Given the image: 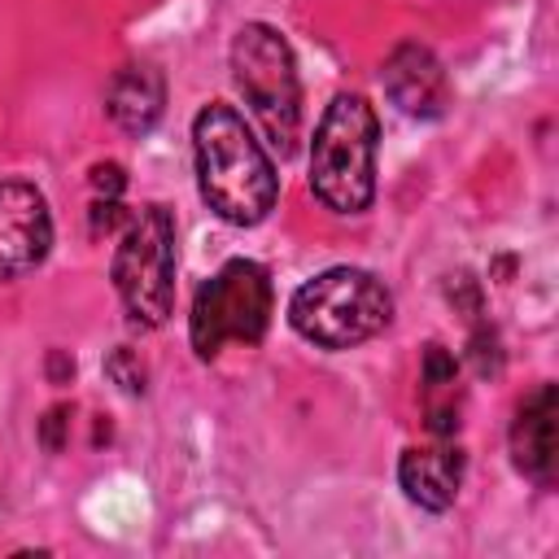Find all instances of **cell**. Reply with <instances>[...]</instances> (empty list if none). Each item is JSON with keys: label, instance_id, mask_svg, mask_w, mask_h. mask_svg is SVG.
<instances>
[{"label": "cell", "instance_id": "cell-1", "mask_svg": "<svg viewBox=\"0 0 559 559\" xmlns=\"http://www.w3.org/2000/svg\"><path fill=\"white\" fill-rule=\"evenodd\" d=\"M192 153H197V183L205 205L236 227H253L271 214L280 197V175L266 157V148L253 140L245 118L210 100L192 122Z\"/></svg>", "mask_w": 559, "mask_h": 559}, {"label": "cell", "instance_id": "cell-2", "mask_svg": "<svg viewBox=\"0 0 559 559\" xmlns=\"http://www.w3.org/2000/svg\"><path fill=\"white\" fill-rule=\"evenodd\" d=\"M376 140H380V122L376 109L354 96L341 92L319 127H314V144H310V192L336 210V214H362L376 197Z\"/></svg>", "mask_w": 559, "mask_h": 559}, {"label": "cell", "instance_id": "cell-3", "mask_svg": "<svg viewBox=\"0 0 559 559\" xmlns=\"http://www.w3.org/2000/svg\"><path fill=\"white\" fill-rule=\"evenodd\" d=\"M393 319L389 288L362 266H332L306 280L288 301V323L319 349H349L384 332Z\"/></svg>", "mask_w": 559, "mask_h": 559}, {"label": "cell", "instance_id": "cell-4", "mask_svg": "<svg viewBox=\"0 0 559 559\" xmlns=\"http://www.w3.org/2000/svg\"><path fill=\"white\" fill-rule=\"evenodd\" d=\"M231 79L249 100L271 148L288 157L297 148V127H301V83L288 39L266 22L240 26L231 39Z\"/></svg>", "mask_w": 559, "mask_h": 559}, {"label": "cell", "instance_id": "cell-5", "mask_svg": "<svg viewBox=\"0 0 559 559\" xmlns=\"http://www.w3.org/2000/svg\"><path fill=\"white\" fill-rule=\"evenodd\" d=\"M109 275L135 328L166 323L175 306V218L166 205H140L127 214Z\"/></svg>", "mask_w": 559, "mask_h": 559}, {"label": "cell", "instance_id": "cell-6", "mask_svg": "<svg viewBox=\"0 0 559 559\" xmlns=\"http://www.w3.org/2000/svg\"><path fill=\"white\" fill-rule=\"evenodd\" d=\"M271 275L253 258H231L223 262L192 297V349L197 358H218L227 341L258 345L266 323H271Z\"/></svg>", "mask_w": 559, "mask_h": 559}, {"label": "cell", "instance_id": "cell-7", "mask_svg": "<svg viewBox=\"0 0 559 559\" xmlns=\"http://www.w3.org/2000/svg\"><path fill=\"white\" fill-rule=\"evenodd\" d=\"M52 249V214L35 183L0 179V280L31 275Z\"/></svg>", "mask_w": 559, "mask_h": 559}, {"label": "cell", "instance_id": "cell-8", "mask_svg": "<svg viewBox=\"0 0 559 559\" xmlns=\"http://www.w3.org/2000/svg\"><path fill=\"white\" fill-rule=\"evenodd\" d=\"M511 459L533 485H542V489L555 485V476H559V393H555V384H537L520 402V411L511 419Z\"/></svg>", "mask_w": 559, "mask_h": 559}, {"label": "cell", "instance_id": "cell-9", "mask_svg": "<svg viewBox=\"0 0 559 559\" xmlns=\"http://www.w3.org/2000/svg\"><path fill=\"white\" fill-rule=\"evenodd\" d=\"M389 100L411 118H441L450 105V79L432 48L424 44H397L380 70Z\"/></svg>", "mask_w": 559, "mask_h": 559}, {"label": "cell", "instance_id": "cell-10", "mask_svg": "<svg viewBox=\"0 0 559 559\" xmlns=\"http://www.w3.org/2000/svg\"><path fill=\"white\" fill-rule=\"evenodd\" d=\"M397 480L411 502L424 511H445L459 498L463 485V450L459 445H411L397 459Z\"/></svg>", "mask_w": 559, "mask_h": 559}, {"label": "cell", "instance_id": "cell-11", "mask_svg": "<svg viewBox=\"0 0 559 559\" xmlns=\"http://www.w3.org/2000/svg\"><path fill=\"white\" fill-rule=\"evenodd\" d=\"M166 105V83L153 66H122L114 70L109 87H105V109L109 118L127 131V135H144L157 127Z\"/></svg>", "mask_w": 559, "mask_h": 559}, {"label": "cell", "instance_id": "cell-12", "mask_svg": "<svg viewBox=\"0 0 559 559\" xmlns=\"http://www.w3.org/2000/svg\"><path fill=\"white\" fill-rule=\"evenodd\" d=\"M424 415L437 437H454L459 428V358L445 345H424V371H419Z\"/></svg>", "mask_w": 559, "mask_h": 559}, {"label": "cell", "instance_id": "cell-13", "mask_svg": "<svg viewBox=\"0 0 559 559\" xmlns=\"http://www.w3.org/2000/svg\"><path fill=\"white\" fill-rule=\"evenodd\" d=\"M105 371L114 384H122V393H144V362L135 358V349L118 345L109 358H105Z\"/></svg>", "mask_w": 559, "mask_h": 559}, {"label": "cell", "instance_id": "cell-14", "mask_svg": "<svg viewBox=\"0 0 559 559\" xmlns=\"http://www.w3.org/2000/svg\"><path fill=\"white\" fill-rule=\"evenodd\" d=\"M92 188H96L100 197H122V188H127L122 166H118V162H96V166H92Z\"/></svg>", "mask_w": 559, "mask_h": 559}, {"label": "cell", "instance_id": "cell-15", "mask_svg": "<svg viewBox=\"0 0 559 559\" xmlns=\"http://www.w3.org/2000/svg\"><path fill=\"white\" fill-rule=\"evenodd\" d=\"M66 424H70V406H52V411L44 415L39 437H44L48 450H61V445H66Z\"/></svg>", "mask_w": 559, "mask_h": 559}, {"label": "cell", "instance_id": "cell-16", "mask_svg": "<svg viewBox=\"0 0 559 559\" xmlns=\"http://www.w3.org/2000/svg\"><path fill=\"white\" fill-rule=\"evenodd\" d=\"M66 371H74V362H66V358H61V354H52V376H57V380H61V376H66Z\"/></svg>", "mask_w": 559, "mask_h": 559}]
</instances>
